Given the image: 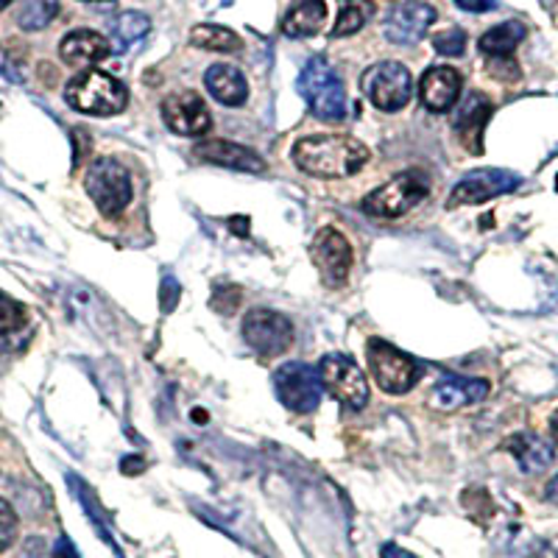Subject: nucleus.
I'll return each mask as SVG.
<instances>
[{"label": "nucleus", "instance_id": "f257e3e1", "mask_svg": "<svg viewBox=\"0 0 558 558\" xmlns=\"http://www.w3.org/2000/svg\"><path fill=\"white\" fill-rule=\"evenodd\" d=\"M293 162L311 177L343 179L361 171L368 162V148L349 134H313L296 140Z\"/></svg>", "mask_w": 558, "mask_h": 558}, {"label": "nucleus", "instance_id": "f03ea898", "mask_svg": "<svg viewBox=\"0 0 558 558\" xmlns=\"http://www.w3.org/2000/svg\"><path fill=\"white\" fill-rule=\"evenodd\" d=\"M299 93L318 121H343L347 118V89L341 76L324 57H313L299 73Z\"/></svg>", "mask_w": 558, "mask_h": 558}, {"label": "nucleus", "instance_id": "7ed1b4c3", "mask_svg": "<svg viewBox=\"0 0 558 558\" xmlns=\"http://www.w3.org/2000/svg\"><path fill=\"white\" fill-rule=\"evenodd\" d=\"M64 101L84 114H118L126 109L129 93L104 70H84L64 87Z\"/></svg>", "mask_w": 558, "mask_h": 558}, {"label": "nucleus", "instance_id": "20e7f679", "mask_svg": "<svg viewBox=\"0 0 558 558\" xmlns=\"http://www.w3.org/2000/svg\"><path fill=\"white\" fill-rule=\"evenodd\" d=\"M366 357L377 386L386 393H393V397L411 391L418 383V377H422V366L411 355H405L402 349L391 347V343L380 341V338L368 341Z\"/></svg>", "mask_w": 558, "mask_h": 558}, {"label": "nucleus", "instance_id": "39448f33", "mask_svg": "<svg viewBox=\"0 0 558 558\" xmlns=\"http://www.w3.org/2000/svg\"><path fill=\"white\" fill-rule=\"evenodd\" d=\"M89 198L98 204L104 216H118L132 202V177L118 159H96L84 177Z\"/></svg>", "mask_w": 558, "mask_h": 558}, {"label": "nucleus", "instance_id": "423d86ee", "mask_svg": "<svg viewBox=\"0 0 558 558\" xmlns=\"http://www.w3.org/2000/svg\"><path fill=\"white\" fill-rule=\"evenodd\" d=\"M363 96L383 112H397L405 107L413 96V78L405 64L400 62H377L368 68L361 78Z\"/></svg>", "mask_w": 558, "mask_h": 558}, {"label": "nucleus", "instance_id": "0eeeda50", "mask_svg": "<svg viewBox=\"0 0 558 558\" xmlns=\"http://www.w3.org/2000/svg\"><path fill=\"white\" fill-rule=\"evenodd\" d=\"M274 391H277V400L291 411L311 413L322 402V375L316 366H307V363H286L274 372Z\"/></svg>", "mask_w": 558, "mask_h": 558}, {"label": "nucleus", "instance_id": "6e6552de", "mask_svg": "<svg viewBox=\"0 0 558 558\" xmlns=\"http://www.w3.org/2000/svg\"><path fill=\"white\" fill-rule=\"evenodd\" d=\"M318 375H322V386L336 397L341 405L352 408V411H361L368 402V383L366 375L361 372L352 357L347 355H324L318 363Z\"/></svg>", "mask_w": 558, "mask_h": 558}, {"label": "nucleus", "instance_id": "1a4fd4ad", "mask_svg": "<svg viewBox=\"0 0 558 558\" xmlns=\"http://www.w3.org/2000/svg\"><path fill=\"white\" fill-rule=\"evenodd\" d=\"M427 196V179L416 171H405L391 182L380 184L375 193H368L363 207L377 218H400L408 209L416 207Z\"/></svg>", "mask_w": 558, "mask_h": 558}, {"label": "nucleus", "instance_id": "9d476101", "mask_svg": "<svg viewBox=\"0 0 558 558\" xmlns=\"http://www.w3.org/2000/svg\"><path fill=\"white\" fill-rule=\"evenodd\" d=\"M311 257L316 268L322 271L324 286L341 288L347 286L349 271H352V246L347 238L332 227L318 229L311 243Z\"/></svg>", "mask_w": 558, "mask_h": 558}, {"label": "nucleus", "instance_id": "9b49d317", "mask_svg": "<svg viewBox=\"0 0 558 558\" xmlns=\"http://www.w3.org/2000/svg\"><path fill=\"white\" fill-rule=\"evenodd\" d=\"M243 338L260 355H282L293 341V324L277 311H252L243 318Z\"/></svg>", "mask_w": 558, "mask_h": 558}, {"label": "nucleus", "instance_id": "f8f14e48", "mask_svg": "<svg viewBox=\"0 0 558 558\" xmlns=\"http://www.w3.org/2000/svg\"><path fill=\"white\" fill-rule=\"evenodd\" d=\"M520 184V177L511 171H500V168H481L466 177L458 179V184L450 193V207H461V204H483L488 198H497L502 193L514 191Z\"/></svg>", "mask_w": 558, "mask_h": 558}, {"label": "nucleus", "instance_id": "ddd939ff", "mask_svg": "<svg viewBox=\"0 0 558 558\" xmlns=\"http://www.w3.org/2000/svg\"><path fill=\"white\" fill-rule=\"evenodd\" d=\"M436 23V9L425 0H405L386 17V39L393 45H416Z\"/></svg>", "mask_w": 558, "mask_h": 558}, {"label": "nucleus", "instance_id": "4468645a", "mask_svg": "<svg viewBox=\"0 0 558 558\" xmlns=\"http://www.w3.org/2000/svg\"><path fill=\"white\" fill-rule=\"evenodd\" d=\"M162 118L171 132L182 134V137H198V134L209 132L213 118H209L207 104L196 93H173L162 101Z\"/></svg>", "mask_w": 558, "mask_h": 558}, {"label": "nucleus", "instance_id": "2eb2a0df", "mask_svg": "<svg viewBox=\"0 0 558 558\" xmlns=\"http://www.w3.org/2000/svg\"><path fill=\"white\" fill-rule=\"evenodd\" d=\"M461 73L456 68L438 64L430 68L418 82V101L430 112H450L461 98Z\"/></svg>", "mask_w": 558, "mask_h": 558}, {"label": "nucleus", "instance_id": "dca6fc26", "mask_svg": "<svg viewBox=\"0 0 558 558\" xmlns=\"http://www.w3.org/2000/svg\"><path fill=\"white\" fill-rule=\"evenodd\" d=\"M112 53V43L104 34L89 32V28H76V32L64 34L59 43V57L70 68H93L104 62Z\"/></svg>", "mask_w": 558, "mask_h": 558}, {"label": "nucleus", "instance_id": "f3484780", "mask_svg": "<svg viewBox=\"0 0 558 558\" xmlns=\"http://www.w3.org/2000/svg\"><path fill=\"white\" fill-rule=\"evenodd\" d=\"M193 154L204 162H213V166H223V168H235V171H246V173H257L266 168L260 154H254L252 148L238 146L232 140H202L193 146Z\"/></svg>", "mask_w": 558, "mask_h": 558}, {"label": "nucleus", "instance_id": "a211bd4d", "mask_svg": "<svg viewBox=\"0 0 558 558\" xmlns=\"http://www.w3.org/2000/svg\"><path fill=\"white\" fill-rule=\"evenodd\" d=\"M488 397L486 380H472V377H445L430 393V402L441 411H458V408L475 405Z\"/></svg>", "mask_w": 558, "mask_h": 558}, {"label": "nucleus", "instance_id": "6ab92c4d", "mask_svg": "<svg viewBox=\"0 0 558 558\" xmlns=\"http://www.w3.org/2000/svg\"><path fill=\"white\" fill-rule=\"evenodd\" d=\"M204 84H207L209 96L223 104V107H241L248 98L246 76L232 64H213L204 73Z\"/></svg>", "mask_w": 558, "mask_h": 558}, {"label": "nucleus", "instance_id": "aec40b11", "mask_svg": "<svg viewBox=\"0 0 558 558\" xmlns=\"http://www.w3.org/2000/svg\"><path fill=\"white\" fill-rule=\"evenodd\" d=\"M327 23V3L324 0H293L282 17V32L288 37H313Z\"/></svg>", "mask_w": 558, "mask_h": 558}, {"label": "nucleus", "instance_id": "412c9836", "mask_svg": "<svg viewBox=\"0 0 558 558\" xmlns=\"http://www.w3.org/2000/svg\"><path fill=\"white\" fill-rule=\"evenodd\" d=\"M488 114H492V104H488L481 93H472V96L463 101L461 112H458L456 129L461 132L463 143H466L472 151H481V143H477V140L483 137Z\"/></svg>", "mask_w": 558, "mask_h": 558}, {"label": "nucleus", "instance_id": "4be33fe9", "mask_svg": "<svg viewBox=\"0 0 558 558\" xmlns=\"http://www.w3.org/2000/svg\"><path fill=\"white\" fill-rule=\"evenodd\" d=\"M506 447L525 472H542L553 463V447L542 436H533V433H520Z\"/></svg>", "mask_w": 558, "mask_h": 558}, {"label": "nucleus", "instance_id": "5701e85b", "mask_svg": "<svg viewBox=\"0 0 558 558\" xmlns=\"http://www.w3.org/2000/svg\"><path fill=\"white\" fill-rule=\"evenodd\" d=\"M525 34L527 32L522 23H517V20H508V23H500V26L488 28L477 45H481V53H486V57L506 59V57H511V51H514L517 45L525 39Z\"/></svg>", "mask_w": 558, "mask_h": 558}, {"label": "nucleus", "instance_id": "b1692460", "mask_svg": "<svg viewBox=\"0 0 558 558\" xmlns=\"http://www.w3.org/2000/svg\"><path fill=\"white\" fill-rule=\"evenodd\" d=\"M191 43L202 51H216V53H235L241 48V37L235 32H229L223 26H209L202 23L191 32Z\"/></svg>", "mask_w": 558, "mask_h": 558}, {"label": "nucleus", "instance_id": "393cba45", "mask_svg": "<svg viewBox=\"0 0 558 558\" xmlns=\"http://www.w3.org/2000/svg\"><path fill=\"white\" fill-rule=\"evenodd\" d=\"M148 28H151V20L146 14L140 12H123L121 17L112 23V45L118 51L129 48V45L140 43V39L146 37Z\"/></svg>", "mask_w": 558, "mask_h": 558}, {"label": "nucleus", "instance_id": "a878e982", "mask_svg": "<svg viewBox=\"0 0 558 558\" xmlns=\"http://www.w3.org/2000/svg\"><path fill=\"white\" fill-rule=\"evenodd\" d=\"M375 14L368 0H343L341 14H338L336 26H332V37H349V34H357L368 23V17Z\"/></svg>", "mask_w": 558, "mask_h": 558}, {"label": "nucleus", "instance_id": "bb28decb", "mask_svg": "<svg viewBox=\"0 0 558 558\" xmlns=\"http://www.w3.org/2000/svg\"><path fill=\"white\" fill-rule=\"evenodd\" d=\"M59 14V0H26L17 12L20 28L26 32H39Z\"/></svg>", "mask_w": 558, "mask_h": 558}, {"label": "nucleus", "instance_id": "cd10ccee", "mask_svg": "<svg viewBox=\"0 0 558 558\" xmlns=\"http://www.w3.org/2000/svg\"><path fill=\"white\" fill-rule=\"evenodd\" d=\"M23 324H26V307L0 291V332H3V336L17 332Z\"/></svg>", "mask_w": 558, "mask_h": 558}, {"label": "nucleus", "instance_id": "c85d7f7f", "mask_svg": "<svg viewBox=\"0 0 558 558\" xmlns=\"http://www.w3.org/2000/svg\"><path fill=\"white\" fill-rule=\"evenodd\" d=\"M17 531L20 522L17 514H14V508L0 497V553H7L17 542Z\"/></svg>", "mask_w": 558, "mask_h": 558}, {"label": "nucleus", "instance_id": "c756f323", "mask_svg": "<svg viewBox=\"0 0 558 558\" xmlns=\"http://www.w3.org/2000/svg\"><path fill=\"white\" fill-rule=\"evenodd\" d=\"M433 48L445 57H461L463 48H466V34L461 28H447V32H438L433 37Z\"/></svg>", "mask_w": 558, "mask_h": 558}, {"label": "nucleus", "instance_id": "7c9ffc66", "mask_svg": "<svg viewBox=\"0 0 558 558\" xmlns=\"http://www.w3.org/2000/svg\"><path fill=\"white\" fill-rule=\"evenodd\" d=\"M179 302V282L173 277L162 279V313H171Z\"/></svg>", "mask_w": 558, "mask_h": 558}, {"label": "nucleus", "instance_id": "2f4dec72", "mask_svg": "<svg viewBox=\"0 0 558 558\" xmlns=\"http://www.w3.org/2000/svg\"><path fill=\"white\" fill-rule=\"evenodd\" d=\"M456 3L466 12H492V9H497V0H456Z\"/></svg>", "mask_w": 558, "mask_h": 558}, {"label": "nucleus", "instance_id": "473e14b6", "mask_svg": "<svg viewBox=\"0 0 558 558\" xmlns=\"http://www.w3.org/2000/svg\"><path fill=\"white\" fill-rule=\"evenodd\" d=\"M53 558H82V556L76 553L73 542H70L68 536H62V539L57 542V547H53Z\"/></svg>", "mask_w": 558, "mask_h": 558}, {"label": "nucleus", "instance_id": "72a5a7b5", "mask_svg": "<svg viewBox=\"0 0 558 558\" xmlns=\"http://www.w3.org/2000/svg\"><path fill=\"white\" fill-rule=\"evenodd\" d=\"M383 558H416V556L408 550H402L400 545H386L383 547Z\"/></svg>", "mask_w": 558, "mask_h": 558}, {"label": "nucleus", "instance_id": "f704fd0d", "mask_svg": "<svg viewBox=\"0 0 558 558\" xmlns=\"http://www.w3.org/2000/svg\"><path fill=\"white\" fill-rule=\"evenodd\" d=\"M121 466H123V472H126V475H132V472H143V466H146V463L140 461V458H134V461H123Z\"/></svg>", "mask_w": 558, "mask_h": 558}, {"label": "nucleus", "instance_id": "c9c22d12", "mask_svg": "<svg viewBox=\"0 0 558 558\" xmlns=\"http://www.w3.org/2000/svg\"><path fill=\"white\" fill-rule=\"evenodd\" d=\"M550 430H553V438L558 441V411L553 413V418H550Z\"/></svg>", "mask_w": 558, "mask_h": 558}, {"label": "nucleus", "instance_id": "e433bc0d", "mask_svg": "<svg viewBox=\"0 0 558 558\" xmlns=\"http://www.w3.org/2000/svg\"><path fill=\"white\" fill-rule=\"evenodd\" d=\"M9 3H12V0H0V9H3V7H9Z\"/></svg>", "mask_w": 558, "mask_h": 558}, {"label": "nucleus", "instance_id": "4c0bfd02", "mask_svg": "<svg viewBox=\"0 0 558 558\" xmlns=\"http://www.w3.org/2000/svg\"><path fill=\"white\" fill-rule=\"evenodd\" d=\"M556 191H558V177H556Z\"/></svg>", "mask_w": 558, "mask_h": 558}, {"label": "nucleus", "instance_id": "58836bf2", "mask_svg": "<svg viewBox=\"0 0 558 558\" xmlns=\"http://www.w3.org/2000/svg\"><path fill=\"white\" fill-rule=\"evenodd\" d=\"M93 3H101V0H93Z\"/></svg>", "mask_w": 558, "mask_h": 558}, {"label": "nucleus", "instance_id": "ea45409f", "mask_svg": "<svg viewBox=\"0 0 558 558\" xmlns=\"http://www.w3.org/2000/svg\"><path fill=\"white\" fill-rule=\"evenodd\" d=\"M556 550H558V545H556Z\"/></svg>", "mask_w": 558, "mask_h": 558}]
</instances>
